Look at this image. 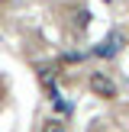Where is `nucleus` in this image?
Returning a JSON list of instances; mask_svg holds the SVG:
<instances>
[{"instance_id":"f257e3e1","label":"nucleus","mask_w":129,"mask_h":132,"mask_svg":"<svg viewBox=\"0 0 129 132\" xmlns=\"http://www.w3.org/2000/svg\"><path fill=\"white\" fill-rule=\"evenodd\" d=\"M90 90H94V97H103V100H113L116 97V84L107 74H90Z\"/></svg>"},{"instance_id":"f03ea898","label":"nucleus","mask_w":129,"mask_h":132,"mask_svg":"<svg viewBox=\"0 0 129 132\" xmlns=\"http://www.w3.org/2000/svg\"><path fill=\"white\" fill-rule=\"evenodd\" d=\"M42 132H64V126L58 119H49V122H42Z\"/></svg>"}]
</instances>
